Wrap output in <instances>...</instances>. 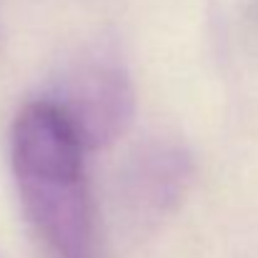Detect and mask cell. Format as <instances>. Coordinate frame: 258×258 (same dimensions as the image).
I'll return each instance as SVG.
<instances>
[{"label": "cell", "instance_id": "cell-1", "mask_svg": "<svg viewBox=\"0 0 258 258\" xmlns=\"http://www.w3.org/2000/svg\"><path fill=\"white\" fill-rule=\"evenodd\" d=\"M10 166L23 213L50 258H90L93 203L86 143L50 98H38L15 115Z\"/></svg>", "mask_w": 258, "mask_h": 258}, {"label": "cell", "instance_id": "cell-2", "mask_svg": "<svg viewBox=\"0 0 258 258\" xmlns=\"http://www.w3.org/2000/svg\"><path fill=\"white\" fill-rule=\"evenodd\" d=\"M76 125L86 148H100L118 138L133 110V93L125 68L105 55L93 53L63 78L60 98H50Z\"/></svg>", "mask_w": 258, "mask_h": 258}, {"label": "cell", "instance_id": "cell-3", "mask_svg": "<svg viewBox=\"0 0 258 258\" xmlns=\"http://www.w3.org/2000/svg\"><path fill=\"white\" fill-rule=\"evenodd\" d=\"M138 173V193L146 201V208H166L171 201H175L178 188L183 185L185 163L178 153L161 151L151 153Z\"/></svg>", "mask_w": 258, "mask_h": 258}]
</instances>
